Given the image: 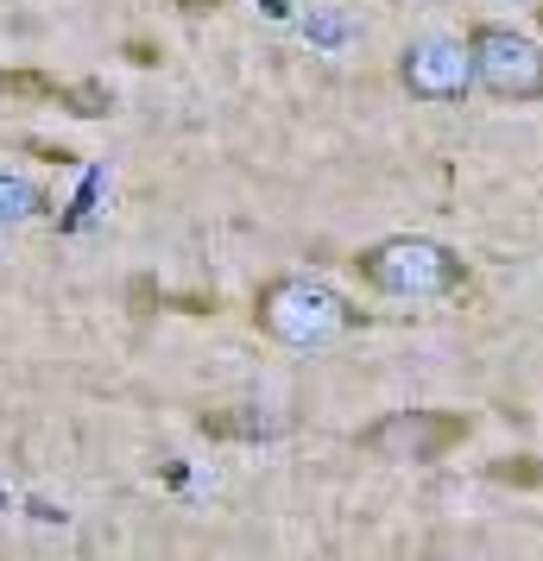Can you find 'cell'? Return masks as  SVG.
<instances>
[{"instance_id":"1","label":"cell","mask_w":543,"mask_h":561,"mask_svg":"<svg viewBox=\"0 0 543 561\" xmlns=\"http://www.w3.org/2000/svg\"><path fill=\"white\" fill-rule=\"evenodd\" d=\"M253 322L285 347H329V341L361 329V309L348 304L336 284L291 272V278H272L253 290Z\"/></svg>"},{"instance_id":"2","label":"cell","mask_w":543,"mask_h":561,"mask_svg":"<svg viewBox=\"0 0 543 561\" xmlns=\"http://www.w3.org/2000/svg\"><path fill=\"white\" fill-rule=\"evenodd\" d=\"M354 272L380 297H405V304H437V297H455L467 284L462 253L430 240V233H392V240H380L354 259Z\"/></svg>"},{"instance_id":"3","label":"cell","mask_w":543,"mask_h":561,"mask_svg":"<svg viewBox=\"0 0 543 561\" xmlns=\"http://www.w3.org/2000/svg\"><path fill=\"white\" fill-rule=\"evenodd\" d=\"M467 57H474V89H487L493 102H512V107L543 102V45L531 32L474 26L467 32Z\"/></svg>"},{"instance_id":"4","label":"cell","mask_w":543,"mask_h":561,"mask_svg":"<svg viewBox=\"0 0 543 561\" xmlns=\"http://www.w3.org/2000/svg\"><path fill=\"white\" fill-rule=\"evenodd\" d=\"M467 435H474V416H462V410H392L361 435V448L392 467H437Z\"/></svg>"},{"instance_id":"5","label":"cell","mask_w":543,"mask_h":561,"mask_svg":"<svg viewBox=\"0 0 543 561\" xmlns=\"http://www.w3.org/2000/svg\"><path fill=\"white\" fill-rule=\"evenodd\" d=\"M398 82L411 102H462L474 89V57L462 38H417L398 57Z\"/></svg>"},{"instance_id":"6","label":"cell","mask_w":543,"mask_h":561,"mask_svg":"<svg viewBox=\"0 0 543 561\" xmlns=\"http://www.w3.org/2000/svg\"><path fill=\"white\" fill-rule=\"evenodd\" d=\"M196 430L215 435V442H265V435H279L285 423H279V416H265V410H203V416H196Z\"/></svg>"},{"instance_id":"7","label":"cell","mask_w":543,"mask_h":561,"mask_svg":"<svg viewBox=\"0 0 543 561\" xmlns=\"http://www.w3.org/2000/svg\"><path fill=\"white\" fill-rule=\"evenodd\" d=\"M57 107L77 114V121H102V114H114V89L108 82H64L57 89Z\"/></svg>"},{"instance_id":"8","label":"cell","mask_w":543,"mask_h":561,"mask_svg":"<svg viewBox=\"0 0 543 561\" xmlns=\"http://www.w3.org/2000/svg\"><path fill=\"white\" fill-rule=\"evenodd\" d=\"M64 82L45 77V70H0V95L7 102H57Z\"/></svg>"},{"instance_id":"9","label":"cell","mask_w":543,"mask_h":561,"mask_svg":"<svg viewBox=\"0 0 543 561\" xmlns=\"http://www.w3.org/2000/svg\"><path fill=\"white\" fill-rule=\"evenodd\" d=\"M38 208H45V196H38L26 178H7V171H0V221H32Z\"/></svg>"},{"instance_id":"10","label":"cell","mask_w":543,"mask_h":561,"mask_svg":"<svg viewBox=\"0 0 543 561\" xmlns=\"http://www.w3.org/2000/svg\"><path fill=\"white\" fill-rule=\"evenodd\" d=\"M493 485H543V455H506L487 467Z\"/></svg>"},{"instance_id":"11","label":"cell","mask_w":543,"mask_h":561,"mask_svg":"<svg viewBox=\"0 0 543 561\" xmlns=\"http://www.w3.org/2000/svg\"><path fill=\"white\" fill-rule=\"evenodd\" d=\"M222 0H178V13H190V20H203V13H215Z\"/></svg>"},{"instance_id":"12","label":"cell","mask_w":543,"mask_h":561,"mask_svg":"<svg viewBox=\"0 0 543 561\" xmlns=\"http://www.w3.org/2000/svg\"><path fill=\"white\" fill-rule=\"evenodd\" d=\"M538 32H543V7H538Z\"/></svg>"}]
</instances>
